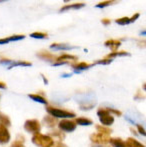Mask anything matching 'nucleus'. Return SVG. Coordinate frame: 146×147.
<instances>
[{"label":"nucleus","mask_w":146,"mask_h":147,"mask_svg":"<svg viewBox=\"0 0 146 147\" xmlns=\"http://www.w3.org/2000/svg\"><path fill=\"white\" fill-rule=\"evenodd\" d=\"M10 138H11V136H10L7 127L0 124V144H5L9 142Z\"/></svg>","instance_id":"obj_7"},{"label":"nucleus","mask_w":146,"mask_h":147,"mask_svg":"<svg viewBox=\"0 0 146 147\" xmlns=\"http://www.w3.org/2000/svg\"><path fill=\"white\" fill-rule=\"evenodd\" d=\"M97 115L99 117V121L103 126H110L114 123V117L107 111L106 108H99L97 111Z\"/></svg>","instance_id":"obj_3"},{"label":"nucleus","mask_w":146,"mask_h":147,"mask_svg":"<svg viewBox=\"0 0 146 147\" xmlns=\"http://www.w3.org/2000/svg\"><path fill=\"white\" fill-rule=\"evenodd\" d=\"M47 36H48V34L44 32H34L30 34V37L35 38V39H44V38H46Z\"/></svg>","instance_id":"obj_26"},{"label":"nucleus","mask_w":146,"mask_h":147,"mask_svg":"<svg viewBox=\"0 0 146 147\" xmlns=\"http://www.w3.org/2000/svg\"><path fill=\"white\" fill-rule=\"evenodd\" d=\"M143 88H144V90L146 91V83H144V84H143Z\"/></svg>","instance_id":"obj_43"},{"label":"nucleus","mask_w":146,"mask_h":147,"mask_svg":"<svg viewBox=\"0 0 146 147\" xmlns=\"http://www.w3.org/2000/svg\"><path fill=\"white\" fill-rule=\"evenodd\" d=\"M51 49H56V50H67V49H74L77 48L75 46H70L68 44H64V43H52L50 45Z\"/></svg>","instance_id":"obj_13"},{"label":"nucleus","mask_w":146,"mask_h":147,"mask_svg":"<svg viewBox=\"0 0 146 147\" xmlns=\"http://www.w3.org/2000/svg\"><path fill=\"white\" fill-rule=\"evenodd\" d=\"M24 129L32 134L39 133V131L41 130V124L36 119H29L24 123Z\"/></svg>","instance_id":"obj_5"},{"label":"nucleus","mask_w":146,"mask_h":147,"mask_svg":"<svg viewBox=\"0 0 146 147\" xmlns=\"http://www.w3.org/2000/svg\"><path fill=\"white\" fill-rule=\"evenodd\" d=\"M23 142H24V140H15V141L11 144V147H25Z\"/></svg>","instance_id":"obj_31"},{"label":"nucleus","mask_w":146,"mask_h":147,"mask_svg":"<svg viewBox=\"0 0 146 147\" xmlns=\"http://www.w3.org/2000/svg\"><path fill=\"white\" fill-rule=\"evenodd\" d=\"M49 136H50L51 138L52 137H56L58 138V139L60 140H63L65 138V134L63 131H61V130H53V131H51L50 133H48Z\"/></svg>","instance_id":"obj_21"},{"label":"nucleus","mask_w":146,"mask_h":147,"mask_svg":"<svg viewBox=\"0 0 146 147\" xmlns=\"http://www.w3.org/2000/svg\"><path fill=\"white\" fill-rule=\"evenodd\" d=\"M122 57V56H130V54H129L128 52H126V51L122 50V51H116V52H111L110 54H108L107 56L105 57V58L107 59H114L115 57Z\"/></svg>","instance_id":"obj_18"},{"label":"nucleus","mask_w":146,"mask_h":147,"mask_svg":"<svg viewBox=\"0 0 146 147\" xmlns=\"http://www.w3.org/2000/svg\"><path fill=\"white\" fill-rule=\"evenodd\" d=\"M29 98H31L32 100L36 101V102H39V103H43V104H47V100L44 98L43 96L39 94H29L28 95Z\"/></svg>","instance_id":"obj_22"},{"label":"nucleus","mask_w":146,"mask_h":147,"mask_svg":"<svg viewBox=\"0 0 146 147\" xmlns=\"http://www.w3.org/2000/svg\"><path fill=\"white\" fill-rule=\"evenodd\" d=\"M92 147H110L108 145H96V146H92Z\"/></svg>","instance_id":"obj_42"},{"label":"nucleus","mask_w":146,"mask_h":147,"mask_svg":"<svg viewBox=\"0 0 146 147\" xmlns=\"http://www.w3.org/2000/svg\"><path fill=\"white\" fill-rule=\"evenodd\" d=\"M0 124L5 127H9L11 125V121H10V118L7 115L3 114V113L0 112Z\"/></svg>","instance_id":"obj_20"},{"label":"nucleus","mask_w":146,"mask_h":147,"mask_svg":"<svg viewBox=\"0 0 146 147\" xmlns=\"http://www.w3.org/2000/svg\"><path fill=\"white\" fill-rule=\"evenodd\" d=\"M16 66H31V63L28 61H12L11 64L8 66V69H11Z\"/></svg>","instance_id":"obj_23"},{"label":"nucleus","mask_w":146,"mask_h":147,"mask_svg":"<svg viewBox=\"0 0 146 147\" xmlns=\"http://www.w3.org/2000/svg\"><path fill=\"white\" fill-rule=\"evenodd\" d=\"M96 129L98 130V133H103V134H109L112 132V129L107 126H103V125H96Z\"/></svg>","instance_id":"obj_24"},{"label":"nucleus","mask_w":146,"mask_h":147,"mask_svg":"<svg viewBox=\"0 0 146 147\" xmlns=\"http://www.w3.org/2000/svg\"><path fill=\"white\" fill-rule=\"evenodd\" d=\"M51 147H68L65 143H63V142L61 141H58V142H54L53 143V145Z\"/></svg>","instance_id":"obj_35"},{"label":"nucleus","mask_w":146,"mask_h":147,"mask_svg":"<svg viewBox=\"0 0 146 147\" xmlns=\"http://www.w3.org/2000/svg\"><path fill=\"white\" fill-rule=\"evenodd\" d=\"M75 123L79 124V125H81V126H87V125L93 124V121H92L90 118H87V117H78L75 119Z\"/></svg>","instance_id":"obj_17"},{"label":"nucleus","mask_w":146,"mask_h":147,"mask_svg":"<svg viewBox=\"0 0 146 147\" xmlns=\"http://www.w3.org/2000/svg\"><path fill=\"white\" fill-rule=\"evenodd\" d=\"M69 60H77V57L74 56V55L67 54V53H63L60 56H57V59L55 62H66V63H68Z\"/></svg>","instance_id":"obj_15"},{"label":"nucleus","mask_w":146,"mask_h":147,"mask_svg":"<svg viewBox=\"0 0 146 147\" xmlns=\"http://www.w3.org/2000/svg\"><path fill=\"white\" fill-rule=\"evenodd\" d=\"M84 6H85L84 3H74V4H69V5H64L61 7L60 12H64L71 9H80V8H83Z\"/></svg>","instance_id":"obj_14"},{"label":"nucleus","mask_w":146,"mask_h":147,"mask_svg":"<svg viewBox=\"0 0 146 147\" xmlns=\"http://www.w3.org/2000/svg\"><path fill=\"white\" fill-rule=\"evenodd\" d=\"M134 99L135 100H142V99H144V94L142 93V91L137 90L136 94H135V96H134Z\"/></svg>","instance_id":"obj_33"},{"label":"nucleus","mask_w":146,"mask_h":147,"mask_svg":"<svg viewBox=\"0 0 146 147\" xmlns=\"http://www.w3.org/2000/svg\"><path fill=\"white\" fill-rule=\"evenodd\" d=\"M44 123L46 124L48 127H54V126H56V124L58 123V121H57V118L51 116V115H46V116L44 117Z\"/></svg>","instance_id":"obj_16"},{"label":"nucleus","mask_w":146,"mask_h":147,"mask_svg":"<svg viewBox=\"0 0 146 147\" xmlns=\"http://www.w3.org/2000/svg\"><path fill=\"white\" fill-rule=\"evenodd\" d=\"M130 131L132 132L133 134H135V135H139V134H138V132H137L136 130H135V129H134V128H133V127H130Z\"/></svg>","instance_id":"obj_38"},{"label":"nucleus","mask_w":146,"mask_h":147,"mask_svg":"<svg viewBox=\"0 0 146 147\" xmlns=\"http://www.w3.org/2000/svg\"><path fill=\"white\" fill-rule=\"evenodd\" d=\"M112 62V59H107V58H103L101 60H98L95 61L94 63H92V65H96V64H100V65H108Z\"/></svg>","instance_id":"obj_28"},{"label":"nucleus","mask_w":146,"mask_h":147,"mask_svg":"<svg viewBox=\"0 0 146 147\" xmlns=\"http://www.w3.org/2000/svg\"><path fill=\"white\" fill-rule=\"evenodd\" d=\"M139 16H140V14L139 13H135L132 15V17H130V23H133V22H135L137 19L139 18Z\"/></svg>","instance_id":"obj_36"},{"label":"nucleus","mask_w":146,"mask_h":147,"mask_svg":"<svg viewBox=\"0 0 146 147\" xmlns=\"http://www.w3.org/2000/svg\"><path fill=\"white\" fill-rule=\"evenodd\" d=\"M94 106H95V103H90V102H83L80 104V108L83 109V110H90V109L94 108Z\"/></svg>","instance_id":"obj_27"},{"label":"nucleus","mask_w":146,"mask_h":147,"mask_svg":"<svg viewBox=\"0 0 146 147\" xmlns=\"http://www.w3.org/2000/svg\"><path fill=\"white\" fill-rule=\"evenodd\" d=\"M115 22H116L117 24H119V25H127V24L130 23V17H121V18H117L116 20H115Z\"/></svg>","instance_id":"obj_25"},{"label":"nucleus","mask_w":146,"mask_h":147,"mask_svg":"<svg viewBox=\"0 0 146 147\" xmlns=\"http://www.w3.org/2000/svg\"><path fill=\"white\" fill-rule=\"evenodd\" d=\"M46 110L51 116H53L55 118H72L76 116V114L74 112L65 110V109L55 108V107H52V106H48L46 108Z\"/></svg>","instance_id":"obj_2"},{"label":"nucleus","mask_w":146,"mask_h":147,"mask_svg":"<svg viewBox=\"0 0 146 147\" xmlns=\"http://www.w3.org/2000/svg\"><path fill=\"white\" fill-rule=\"evenodd\" d=\"M109 143L113 147H128V145L126 144V141H124L122 138H119V137L110 138Z\"/></svg>","instance_id":"obj_12"},{"label":"nucleus","mask_w":146,"mask_h":147,"mask_svg":"<svg viewBox=\"0 0 146 147\" xmlns=\"http://www.w3.org/2000/svg\"><path fill=\"white\" fill-rule=\"evenodd\" d=\"M101 22H102V24H104V25H109L111 23V20L109 18H103V19L101 20Z\"/></svg>","instance_id":"obj_37"},{"label":"nucleus","mask_w":146,"mask_h":147,"mask_svg":"<svg viewBox=\"0 0 146 147\" xmlns=\"http://www.w3.org/2000/svg\"><path fill=\"white\" fill-rule=\"evenodd\" d=\"M58 127L63 132H72L76 129V123L73 120L63 119L58 123Z\"/></svg>","instance_id":"obj_6"},{"label":"nucleus","mask_w":146,"mask_h":147,"mask_svg":"<svg viewBox=\"0 0 146 147\" xmlns=\"http://www.w3.org/2000/svg\"><path fill=\"white\" fill-rule=\"evenodd\" d=\"M110 136L103 133H93L90 135V140L96 145H107L110 141Z\"/></svg>","instance_id":"obj_4"},{"label":"nucleus","mask_w":146,"mask_h":147,"mask_svg":"<svg viewBox=\"0 0 146 147\" xmlns=\"http://www.w3.org/2000/svg\"><path fill=\"white\" fill-rule=\"evenodd\" d=\"M121 40H116V39H108L107 41H105L104 45L107 47H109L112 52H116L118 47L121 45Z\"/></svg>","instance_id":"obj_10"},{"label":"nucleus","mask_w":146,"mask_h":147,"mask_svg":"<svg viewBox=\"0 0 146 147\" xmlns=\"http://www.w3.org/2000/svg\"><path fill=\"white\" fill-rule=\"evenodd\" d=\"M126 120H127V121H129V122H130V123H132V124H135V125H136V123H135V122L133 121L132 119H130V118H129V117H126Z\"/></svg>","instance_id":"obj_40"},{"label":"nucleus","mask_w":146,"mask_h":147,"mask_svg":"<svg viewBox=\"0 0 146 147\" xmlns=\"http://www.w3.org/2000/svg\"><path fill=\"white\" fill-rule=\"evenodd\" d=\"M91 66H93V65L87 63V62H74V63L71 64V67H72L74 70H76V72L83 71V70L90 68Z\"/></svg>","instance_id":"obj_9"},{"label":"nucleus","mask_w":146,"mask_h":147,"mask_svg":"<svg viewBox=\"0 0 146 147\" xmlns=\"http://www.w3.org/2000/svg\"><path fill=\"white\" fill-rule=\"evenodd\" d=\"M25 38V35L22 34H17V35H12L9 37H5V38H0V45L1 44H7V43L11 42V41H18L22 40Z\"/></svg>","instance_id":"obj_11"},{"label":"nucleus","mask_w":146,"mask_h":147,"mask_svg":"<svg viewBox=\"0 0 146 147\" xmlns=\"http://www.w3.org/2000/svg\"><path fill=\"white\" fill-rule=\"evenodd\" d=\"M115 1H103V2H100V3L96 4L95 7L97 8H104V7H107V6L109 5H112V4H114Z\"/></svg>","instance_id":"obj_29"},{"label":"nucleus","mask_w":146,"mask_h":147,"mask_svg":"<svg viewBox=\"0 0 146 147\" xmlns=\"http://www.w3.org/2000/svg\"><path fill=\"white\" fill-rule=\"evenodd\" d=\"M0 2H2V1H0Z\"/></svg>","instance_id":"obj_44"},{"label":"nucleus","mask_w":146,"mask_h":147,"mask_svg":"<svg viewBox=\"0 0 146 147\" xmlns=\"http://www.w3.org/2000/svg\"><path fill=\"white\" fill-rule=\"evenodd\" d=\"M32 142L38 147H51L54 143L53 139L49 135L36 133L32 137Z\"/></svg>","instance_id":"obj_1"},{"label":"nucleus","mask_w":146,"mask_h":147,"mask_svg":"<svg viewBox=\"0 0 146 147\" xmlns=\"http://www.w3.org/2000/svg\"><path fill=\"white\" fill-rule=\"evenodd\" d=\"M136 128H137V132H138L140 135H143V136H146V130L144 129L142 125L140 124H136Z\"/></svg>","instance_id":"obj_30"},{"label":"nucleus","mask_w":146,"mask_h":147,"mask_svg":"<svg viewBox=\"0 0 146 147\" xmlns=\"http://www.w3.org/2000/svg\"><path fill=\"white\" fill-rule=\"evenodd\" d=\"M126 144L128 147H145L142 143H140L139 141H137L136 139L132 137H129L126 139Z\"/></svg>","instance_id":"obj_19"},{"label":"nucleus","mask_w":146,"mask_h":147,"mask_svg":"<svg viewBox=\"0 0 146 147\" xmlns=\"http://www.w3.org/2000/svg\"><path fill=\"white\" fill-rule=\"evenodd\" d=\"M140 35H141V36H146V30L141 31V32H140Z\"/></svg>","instance_id":"obj_41"},{"label":"nucleus","mask_w":146,"mask_h":147,"mask_svg":"<svg viewBox=\"0 0 146 147\" xmlns=\"http://www.w3.org/2000/svg\"><path fill=\"white\" fill-rule=\"evenodd\" d=\"M37 56H38L39 58L45 60V61H49V62H55V61H56V59H57V56L53 55L52 53L48 52L47 50L39 51V52L37 53Z\"/></svg>","instance_id":"obj_8"},{"label":"nucleus","mask_w":146,"mask_h":147,"mask_svg":"<svg viewBox=\"0 0 146 147\" xmlns=\"http://www.w3.org/2000/svg\"><path fill=\"white\" fill-rule=\"evenodd\" d=\"M0 88H2V89H5V88H6V84L4 83V82L0 81Z\"/></svg>","instance_id":"obj_39"},{"label":"nucleus","mask_w":146,"mask_h":147,"mask_svg":"<svg viewBox=\"0 0 146 147\" xmlns=\"http://www.w3.org/2000/svg\"><path fill=\"white\" fill-rule=\"evenodd\" d=\"M106 109H107V111L110 114L112 113V114H115L116 116H121V115H122L120 110H117V109H114V108H106Z\"/></svg>","instance_id":"obj_32"},{"label":"nucleus","mask_w":146,"mask_h":147,"mask_svg":"<svg viewBox=\"0 0 146 147\" xmlns=\"http://www.w3.org/2000/svg\"><path fill=\"white\" fill-rule=\"evenodd\" d=\"M137 45H138L139 48H146V39L137 40Z\"/></svg>","instance_id":"obj_34"}]
</instances>
